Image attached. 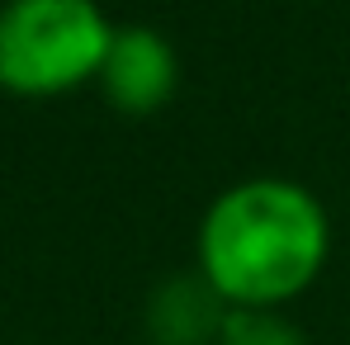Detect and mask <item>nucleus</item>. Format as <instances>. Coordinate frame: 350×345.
<instances>
[{"label": "nucleus", "instance_id": "1", "mask_svg": "<svg viewBox=\"0 0 350 345\" xmlns=\"http://www.w3.org/2000/svg\"><path fill=\"white\" fill-rule=\"evenodd\" d=\"M199 275L228 307L280 312L327 265L332 227L317 194L284 175L223 189L199 223Z\"/></svg>", "mask_w": 350, "mask_h": 345}, {"label": "nucleus", "instance_id": "2", "mask_svg": "<svg viewBox=\"0 0 350 345\" xmlns=\"http://www.w3.org/2000/svg\"><path fill=\"white\" fill-rule=\"evenodd\" d=\"M114 24L95 0H5L0 5V85L10 95H66L100 81Z\"/></svg>", "mask_w": 350, "mask_h": 345}, {"label": "nucleus", "instance_id": "3", "mask_svg": "<svg viewBox=\"0 0 350 345\" xmlns=\"http://www.w3.org/2000/svg\"><path fill=\"white\" fill-rule=\"evenodd\" d=\"M180 85V57L152 24H123L114 29V43L100 66V90L128 118H147L166 109Z\"/></svg>", "mask_w": 350, "mask_h": 345}, {"label": "nucleus", "instance_id": "4", "mask_svg": "<svg viewBox=\"0 0 350 345\" xmlns=\"http://www.w3.org/2000/svg\"><path fill=\"white\" fill-rule=\"evenodd\" d=\"M232 307L208 288V279H171L152 298V327L166 345H199V336H213L223 331V317Z\"/></svg>", "mask_w": 350, "mask_h": 345}, {"label": "nucleus", "instance_id": "5", "mask_svg": "<svg viewBox=\"0 0 350 345\" xmlns=\"http://www.w3.org/2000/svg\"><path fill=\"white\" fill-rule=\"evenodd\" d=\"M218 345H308V336L280 312H251V307H232L223 317Z\"/></svg>", "mask_w": 350, "mask_h": 345}]
</instances>
